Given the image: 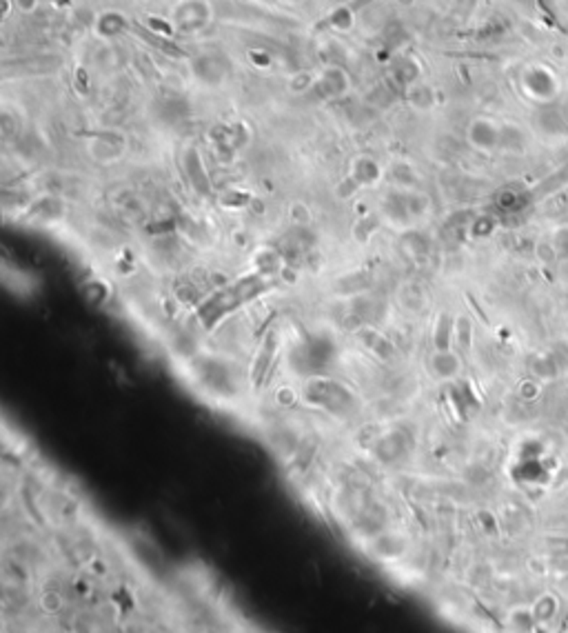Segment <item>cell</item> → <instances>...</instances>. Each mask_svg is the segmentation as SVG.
<instances>
[{"instance_id":"cell-2","label":"cell","mask_w":568,"mask_h":633,"mask_svg":"<svg viewBox=\"0 0 568 633\" xmlns=\"http://www.w3.org/2000/svg\"><path fill=\"white\" fill-rule=\"evenodd\" d=\"M38 5V0H16V7L21 9V12H34Z\"/></svg>"},{"instance_id":"cell-1","label":"cell","mask_w":568,"mask_h":633,"mask_svg":"<svg viewBox=\"0 0 568 633\" xmlns=\"http://www.w3.org/2000/svg\"><path fill=\"white\" fill-rule=\"evenodd\" d=\"M469 140L477 149H493L499 143V129L490 120L480 118L469 127Z\"/></svg>"}]
</instances>
